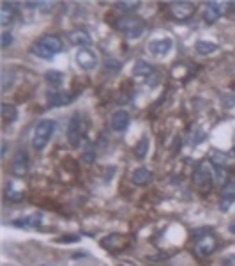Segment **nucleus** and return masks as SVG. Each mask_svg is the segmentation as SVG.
Masks as SVG:
<instances>
[{
    "label": "nucleus",
    "mask_w": 235,
    "mask_h": 266,
    "mask_svg": "<svg viewBox=\"0 0 235 266\" xmlns=\"http://www.w3.org/2000/svg\"><path fill=\"white\" fill-rule=\"evenodd\" d=\"M115 27H117V30H120L122 34H126L129 39L140 38L143 34V30H145V23H143L142 18L133 16V14L118 18Z\"/></svg>",
    "instance_id": "obj_1"
},
{
    "label": "nucleus",
    "mask_w": 235,
    "mask_h": 266,
    "mask_svg": "<svg viewBox=\"0 0 235 266\" xmlns=\"http://www.w3.org/2000/svg\"><path fill=\"white\" fill-rule=\"evenodd\" d=\"M53 131H55V121H51V119H42L41 123L36 126V131H34V139H32L34 149H38V151L44 149V146L48 144L50 137L53 135Z\"/></svg>",
    "instance_id": "obj_2"
},
{
    "label": "nucleus",
    "mask_w": 235,
    "mask_h": 266,
    "mask_svg": "<svg viewBox=\"0 0 235 266\" xmlns=\"http://www.w3.org/2000/svg\"><path fill=\"white\" fill-rule=\"evenodd\" d=\"M81 135H83V124H81V115L76 112L71 117V123L67 128V142L71 144V148H78L80 146Z\"/></svg>",
    "instance_id": "obj_3"
},
{
    "label": "nucleus",
    "mask_w": 235,
    "mask_h": 266,
    "mask_svg": "<svg viewBox=\"0 0 235 266\" xmlns=\"http://www.w3.org/2000/svg\"><path fill=\"white\" fill-rule=\"evenodd\" d=\"M195 14V5L191 2H173L170 5V16L173 20H179V21H184L189 20V18Z\"/></svg>",
    "instance_id": "obj_4"
},
{
    "label": "nucleus",
    "mask_w": 235,
    "mask_h": 266,
    "mask_svg": "<svg viewBox=\"0 0 235 266\" xmlns=\"http://www.w3.org/2000/svg\"><path fill=\"white\" fill-rule=\"evenodd\" d=\"M29 165H30V158H29V153L25 149H20V151L14 155V160H13V174L18 177H23L27 172H29Z\"/></svg>",
    "instance_id": "obj_5"
},
{
    "label": "nucleus",
    "mask_w": 235,
    "mask_h": 266,
    "mask_svg": "<svg viewBox=\"0 0 235 266\" xmlns=\"http://www.w3.org/2000/svg\"><path fill=\"white\" fill-rule=\"evenodd\" d=\"M75 100V94L73 93H66V91H50L46 94V102L48 106H64V105H69V103Z\"/></svg>",
    "instance_id": "obj_6"
},
{
    "label": "nucleus",
    "mask_w": 235,
    "mask_h": 266,
    "mask_svg": "<svg viewBox=\"0 0 235 266\" xmlns=\"http://www.w3.org/2000/svg\"><path fill=\"white\" fill-rule=\"evenodd\" d=\"M76 62L78 66L83 69H92L97 66V59H96V53H94L90 48H80L78 53H76Z\"/></svg>",
    "instance_id": "obj_7"
},
{
    "label": "nucleus",
    "mask_w": 235,
    "mask_h": 266,
    "mask_svg": "<svg viewBox=\"0 0 235 266\" xmlns=\"http://www.w3.org/2000/svg\"><path fill=\"white\" fill-rule=\"evenodd\" d=\"M216 249H218V240H216L214 234H205V236H201L196 241V252L200 256H203V258L210 256Z\"/></svg>",
    "instance_id": "obj_8"
},
{
    "label": "nucleus",
    "mask_w": 235,
    "mask_h": 266,
    "mask_svg": "<svg viewBox=\"0 0 235 266\" xmlns=\"http://www.w3.org/2000/svg\"><path fill=\"white\" fill-rule=\"evenodd\" d=\"M129 243L126 236H120V234H112V236L105 238V240L101 241V245L105 247V249L112 250V252H118V250H124Z\"/></svg>",
    "instance_id": "obj_9"
},
{
    "label": "nucleus",
    "mask_w": 235,
    "mask_h": 266,
    "mask_svg": "<svg viewBox=\"0 0 235 266\" xmlns=\"http://www.w3.org/2000/svg\"><path fill=\"white\" fill-rule=\"evenodd\" d=\"M221 14H223V5L219 2H207L205 9H203V20H205V23L212 25V23H216L221 18Z\"/></svg>",
    "instance_id": "obj_10"
},
{
    "label": "nucleus",
    "mask_w": 235,
    "mask_h": 266,
    "mask_svg": "<svg viewBox=\"0 0 235 266\" xmlns=\"http://www.w3.org/2000/svg\"><path fill=\"white\" fill-rule=\"evenodd\" d=\"M172 48H173V41L170 38L156 39V41L149 43V52L152 55H166Z\"/></svg>",
    "instance_id": "obj_11"
},
{
    "label": "nucleus",
    "mask_w": 235,
    "mask_h": 266,
    "mask_svg": "<svg viewBox=\"0 0 235 266\" xmlns=\"http://www.w3.org/2000/svg\"><path fill=\"white\" fill-rule=\"evenodd\" d=\"M16 18V9H14V4L11 2H2L0 5V25L2 27H9Z\"/></svg>",
    "instance_id": "obj_12"
},
{
    "label": "nucleus",
    "mask_w": 235,
    "mask_h": 266,
    "mask_svg": "<svg viewBox=\"0 0 235 266\" xmlns=\"http://www.w3.org/2000/svg\"><path fill=\"white\" fill-rule=\"evenodd\" d=\"M69 41H71V45H75V47L85 48L92 43V38H90V34H88L85 29H76V30H73V32H69Z\"/></svg>",
    "instance_id": "obj_13"
},
{
    "label": "nucleus",
    "mask_w": 235,
    "mask_h": 266,
    "mask_svg": "<svg viewBox=\"0 0 235 266\" xmlns=\"http://www.w3.org/2000/svg\"><path fill=\"white\" fill-rule=\"evenodd\" d=\"M129 114L126 110H117L114 115H112V128L115 131H124L127 126H129Z\"/></svg>",
    "instance_id": "obj_14"
},
{
    "label": "nucleus",
    "mask_w": 235,
    "mask_h": 266,
    "mask_svg": "<svg viewBox=\"0 0 235 266\" xmlns=\"http://www.w3.org/2000/svg\"><path fill=\"white\" fill-rule=\"evenodd\" d=\"M39 43H41L44 48H48L53 55L62 52V48H64L62 41H60V38H57V36H44V38L39 39Z\"/></svg>",
    "instance_id": "obj_15"
},
{
    "label": "nucleus",
    "mask_w": 235,
    "mask_h": 266,
    "mask_svg": "<svg viewBox=\"0 0 235 266\" xmlns=\"http://www.w3.org/2000/svg\"><path fill=\"white\" fill-rule=\"evenodd\" d=\"M193 181L196 186H201V185H205V183L210 181V172H209V169H207V165H203V163L198 165L196 170H195V174H193Z\"/></svg>",
    "instance_id": "obj_16"
},
{
    "label": "nucleus",
    "mask_w": 235,
    "mask_h": 266,
    "mask_svg": "<svg viewBox=\"0 0 235 266\" xmlns=\"http://www.w3.org/2000/svg\"><path fill=\"white\" fill-rule=\"evenodd\" d=\"M42 222L41 215H32V216H25V218H18L13 222L14 227H39Z\"/></svg>",
    "instance_id": "obj_17"
},
{
    "label": "nucleus",
    "mask_w": 235,
    "mask_h": 266,
    "mask_svg": "<svg viewBox=\"0 0 235 266\" xmlns=\"http://www.w3.org/2000/svg\"><path fill=\"white\" fill-rule=\"evenodd\" d=\"M2 119H4V123H14L18 119V108L11 103H2Z\"/></svg>",
    "instance_id": "obj_18"
},
{
    "label": "nucleus",
    "mask_w": 235,
    "mask_h": 266,
    "mask_svg": "<svg viewBox=\"0 0 235 266\" xmlns=\"http://www.w3.org/2000/svg\"><path fill=\"white\" fill-rule=\"evenodd\" d=\"M195 48H196V52L200 55H210V53H214V52H218V45H216V43L205 41V39H200V41H196Z\"/></svg>",
    "instance_id": "obj_19"
},
{
    "label": "nucleus",
    "mask_w": 235,
    "mask_h": 266,
    "mask_svg": "<svg viewBox=\"0 0 235 266\" xmlns=\"http://www.w3.org/2000/svg\"><path fill=\"white\" fill-rule=\"evenodd\" d=\"M133 73L136 76H151L152 73H154V68H152L149 62H145V60H136V62H134Z\"/></svg>",
    "instance_id": "obj_20"
},
{
    "label": "nucleus",
    "mask_w": 235,
    "mask_h": 266,
    "mask_svg": "<svg viewBox=\"0 0 235 266\" xmlns=\"http://www.w3.org/2000/svg\"><path fill=\"white\" fill-rule=\"evenodd\" d=\"M151 170L147 169V167H140V169H136L133 172V181L136 183V185H145V183L151 181Z\"/></svg>",
    "instance_id": "obj_21"
},
{
    "label": "nucleus",
    "mask_w": 235,
    "mask_h": 266,
    "mask_svg": "<svg viewBox=\"0 0 235 266\" xmlns=\"http://www.w3.org/2000/svg\"><path fill=\"white\" fill-rule=\"evenodd\" d=\"M32 53L36 55V57H41V59H46V60H50V59H53V53H51L48 48H44L41 45V43H34L32 45Z\"/></svg>",
    "instance_id": "obj_22"
},
{
    "label": "nucleus",
    "mask_w": 235,
    "mask_h": 266,
    "mask_svg": "<svg viewBox=\"0 0 235 266\" xmlns=\"http://www.w3.org/2000/svg\"><path fill=\"white\" fill-rule=\"evenodd\" d=\"M44 80H46L50 85H53V87H57V85H60L64 82V75L60 71H55V69H51V71L44 73Z\"/></svg>",
    "instance_id": "obj_23"
},
{
    "label": "nucleus",
    "mask_w": 235,
    "mask_h": 266,
    "mask_svg": "<svg viewBox=\"0 0 235 266\" xmlns=\"http://www.w3.org/2000/svg\"><path fill=\"white\" fill-rule=\"evenodd\" d=\"M115 7H118L120 11H126V13H131V11H136L140 7L138 0H127V2H115Z\"/></svg>",
    "instance_id": "obj_24"
},
{
    "label": "nucleus",
    "mask_w": 235,
    "mask_h": 266,
    "mask_svg": "<svg viewBox=\"0 0 235 266\" xmlns=\"http://www.w3.org/2000/svg\"><path fill=\"white\" fill-rule=\"evenodd\" d=\"M212 174H214V179L219 185H225L227 183V169L221 167V165H212Z\"/></svg>",
    "instance_id": "obj_25"
},
{
    "label": "nucleus",
    "mask_w": 235,
    "mask_h": 266,
    "mask_svg": "<svg viewBox=\"0 0 235 266\" xmlns=\"http://www.w3.org/2000/svg\"><path fill=\"white\" fill-rule=\"evenodd\" d=\"M147 149H149V139H147V137H143V139L138 142V146H136V149H134V155H136V158H145V155H147Z\"/></svg>",
    "instance_id": "obj_26"
},
{
    "label": "nucleus",
    "mask_w": 235,
    "mask_h": 266,
    "mask_svg": "<svg viewBox=\"0 0 235 266\" xmlns=\"http://www.w3.org/2000/svg\"><path fill=\"white\" fill-rule=\"evenodd\" d=\"M103 66H105V69H106V71H110V73H118V71H120V68H122V64L118 62L117 59H106Z\"/></svg>",
    "instance_id": "obj_27"
},
{
    "label": "nucleus",
    "mask_w": 235,
    "mask_h": 266,
    "mask_svg": "<svg viewBox=\"0 0 235 266\" xmlns=\"http://www.w3.org/2000/svg\"><path fill=\"white\" fill-rule=\"evenodd\" d=\"M5 199L11 203H20V201H23V194L13 190V188H5Z\"/></svg>",
    "instance_id": "obj_28"
},
{
    "label": "nucleus",
    "mask_w": 235,
    "mask_h": 266,
    "mask_svg": "<svg viewBox=\"0 0 235 266\" xmlns=\"http://www.w3.org/2000/svg\"><path fill=\"white\" fill-rule=\"evenodd\" d=\"M11 43H13V34H11V32H7V30H5V32H2V36H0V47L7 48Z\"/></svg>",
    "instance_id": "obj_29"
},
{
    "label": "nucleus",
    "mask_w": 235,
    "mask_h": 266,
    "mask_svg": "<svg viewBox=\"0 0 235 266\" xmlns=\"http://www.w3.org/2000/svg\"><path fill=\"white\" fill-rule=\"evenodd\" d=\"M221 197H235V181L227 183L225 190L221 192Z\"/></svg>",
    "instance_id": "obj_30"
},
{
    "label": "nucleus",
    "mask_w": 235,
    "mask_h": 266,
    "mask_svg": "<svg viewBox=\"0 0 235 266\" xmlns=\"http://www.w3.org/2000/svg\"><path fill=\"white\" fill-rule=\"evenodd\" d=\"M210 158H212L214 165H221V167H223V165L227 163V157H225V155H221V153H219V151H214V153H212V157H210Z\"/></svg>",
    "instance_id": "obj_31"
},
{
    "label": "nucleus",
    "mask_w": 235,
    "mask_h": 266,
    "mask_svg": "<svg viewBox=\"0 0 235 266\" xmlns=\"http://www.w3.org/2000/svg\"><path fill=\"white\" fill-rule=\"evenodd\" d=\"M83 160L87 161V163H92V160H94V149L92 148L87 149V153L83 155Z\"/></svg>",
    "instance_id": "obj_32"
},
{
    "label": "nucleus",
    "mask_w": 235,
    "mask_h": 266,
    "mask_svg": "<svg viewBox=\"0 0 235 266\" xmlns=\"http://www.w3.org/2000/svg\"><path fill=\"white\" fill-rule=\"evenodd\" d=\"M223 266H235V256H228L227 259H223Z\"/></svg>",
    "instance_id": "obj_33"
},
{
    "label": "nucleus",
    "mask_w": 235,
    "mask_h": 266,
    "mask_svg": "<svg viewBox=\"0 0 235 266\" xmlns=\"http://www.w3.org/2000/svg\"><path fill=\"white\" fill-rule=\"evenodd\" d=\"M62 241H80V238L78 236H66V240H62Z\"/></svg>",
    "instance_id": "obj_34"
},
{
    "label": "nucleus",
    "mask_w": 235,
    "mask_h": 266,
    "mask_svg": "<svg viewBox=\"0 0 235 266\" xmlns=\"http://www.w3.org/2000/svg\"><path fill=\"white\" fill-rule=\"evenodd\" d=\"M5 149H7V146H5V144H2V157H5Z\"/></svg>",
    "instance_id": "obj_35"
},
{
    "label": "nucleus",
    "mask_w": 235,
    "mask_h": 266,
    "mask_svg": "<svg viewBox=\"0 0 235 266\" xmlns=\"http://www.w3.org/2000/svg\"><path fill=\"white\" fill-rule=\"evenodd\" d=\"M228 7H230V9H235V2H230V4H228Z\"/></svg>",
    "instance_id": "obj_36"
},
{
    "label": "nucleus",
    "mask_w": 235,
    "mask_h": 266,
    "mask_svg": "<svg viewBox=\"0 0 235 266\" xmlns=\"http://www.w3.org/2000/svg\"><path fill=\"white\" fill-rule=\"evenodd\" d=\"M230 231H232V232H235V225H230Z\"/></svg>",
    "instance_id": "obj_37"
}]
</instances>
